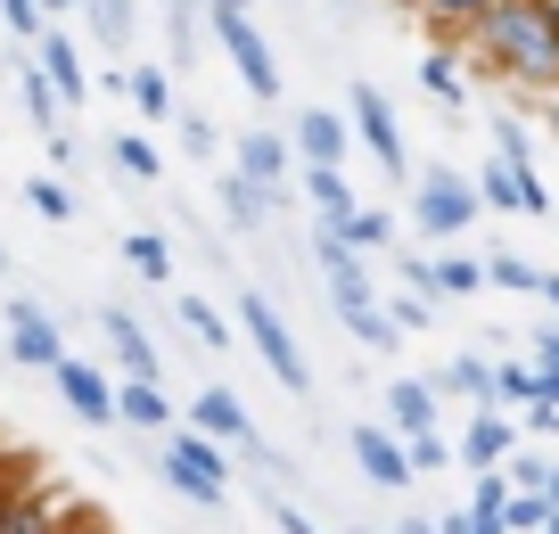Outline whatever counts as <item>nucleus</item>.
Returning <instances> with one entry per match:
<instances>
[{
    "instance_id": "19",
    "label": "nucleus",
    "mask_w": 559,
    "mask_h": 534,
    "mask_svg": "<svg viewBox=\"0 0 559 534\" xmlns=\"http://www.w3.org/2000/svg\"><path fill=\"white\" fill-rule=\"evenodd\" d=\"M123 99H132L148 123H165V116H174V83H165L157 67H132V74H123Z\"/></svg>"
},
{
    "instance_id": "51",
    "label": "nucleus",
    "mask_w": 559,
    "mask_h": 534,
    "mask_svg": "<svg viewBox=\"0 0 559 534\" xmlns=\"http://www.w3.org/2000/svg\"><path fill=\"white\" fill-rule=\"evenodd\" d=\"M510 9H526V0H510Z\"/></svg>"
},
{
    "instance_id": "43",
    "label": "nucleus",
    "mask_w": 559,
    "mask_h": 534,
    "mask_svg": "<svg viewBox=\"0 0 559 534\" xmlns=\"http://www.w3.org/2000/svg\"><path fill=\"white\" fill-rule=\"evenodd\" d=\"M17 477H25V461H0V518H9V501H17Z\"/></svg>"
},
{
    "instance_id": "25",
    "label": "nucleus",
    "mask_w": 559,
    "mask_h": 534,
    "mask_svg": "<svg viewBox=\"0 0 559 534\" xmlns=\"http://www.w3.org/2000/svg\"><path fill=\"white\" fill-rule=\"evenodd\" d=\"M58 116H67V107H58V91H50V83H41V74H34V67H25V123H34V132H41V140H50V132H58Z\"/></svg>"
},
{
    "instance_id": "3",
    "label": "nucleus",
    "mask_w": 559,
    "mask_h": 534,
    "mask_svg": "<svg viewBox=\"0 0 559 534\" xmlns=\"http://www.w3.org/2000/svg\"><path fill=\"white\" fill-rule=\"evenodd\" d=\"M486 41H493V58H510L519 74H551L559 67V34H551L543 9H493Z\"/></svg>"
},
{
    "instance_id": "30",
    "label": "nucleus",
    "mask_w": 559,
    "mask_h": 534,
    "mask_svg": "<svg viewBox=\"0 0 559 534\" xmlns=\"http://www.w3.org/2000/svg\"><path fill=\"white\" fill-rule=\"evenodd\" d=\"M330 239H346V247H386V239H395V223H386V214H354V223H337Z\"/></svg>"
},
{
    "instance_id": "11",
    "label": "nucleus",
    "mask_w": 559,
    "mask_h": 534,
    "mask_svg": "<svg viewBox=\"0 0 559 534\" xmlns=\"http://www.w3.org/2000/svg\"><path fill=\"white\" fill-rule=\"evenodd\" d=\"M346 444H354V461H362L370 477L386 485V494H403V485H412V461H403V444H395L386 428H354Z\"/></svg>"
},
{
    "instance_id": "32",
    "label": "nucleus",
    "mask_w": 559,
    "mask_h": 534,
    "mask_svg": "<svg viewBox=\"0 0 559 534\" xmlns=\"http://www.w3.org/2000/svg\"><path fill=\"white\" fill-rule=\"evenodd\" d=\"M502 526H519V534H543V526H551V501H543V494H519V501H502Z\"/></svg>"
},
{
    "instance_id": "38",
    "label": "nucleus",
    "mask_w": 559,
    "mask_h": 534,
    "mask_svg": "<svg viewBox=\"0 0 559 534\" xmlns=\"http://www.w3.org/2000/svg\"><path fill=\"white\" fill-rule=\"evenodd\" d=\"M510 485H519V494H543V485H551V468L526 452V461H510Z\"/></svg>"
},
{
    "instance_id": "20",
    "label": "nucleus",
    "mask_w": 559,
    "mask_h": 534,
    "mask_svg": "<svg viewBox=\"0 0 559 534\" xmlns=\"http://www.w3.org/2000/svg\"><path fill=\"white\" fill-rule=\"evenodd\" d=\"M297 149L313 156V165H337V156H346V123H337V116H321V107H313V116L297 123Z\"/></svg>"
},
{
    "instance_id": "24",
    "label": "nucleus",
    "mask_w": 559,
    "mask_h": 534,
    "mask_svg": "<svg viewBox=\"0 0 559 534\" xmlns=\"http://www.w3.org/2000/svg\"><path fill=\"white\" fill-rule=\"evenodd\" d=\"M0 534H58L50 494H17V501H9V518H0Z\"/></svg>"
},
{
    "instance_id": "46",
    "label": "nucleus",
    "mask_w": 559,
    "mask_h": 534,
    "mask_svg": "<svg viewBox=\"0 0 559 534\" xmlns=\"http://www.w3.org/2000/svg\"><path fill=\"white\" fill-rule=\"evenodd\" d=\"M543 501H551V510H559V468H551V485H543Z\"/></svg>"
},
{
    "instance_id": "49",
    "label": "nucleus",
    "mask_w": 559,
    "mask_h": 534,
    "mask_svg": "<svg viewBox=\"0 0 559 534\" xmlns=\"http://www.w3.org/2000/svg\"><path fill=\"white\" fill-rule=\"evenodd\" d=\"M403 534H437V526H419V518H412V526H403Z\"/></svg>"
},
{
    "instance_id": "9",
    "label": "nucleus",
    "mask_w": 559,
    "mask_h": 534,
    "mask_svg": "<svg viewBox=\"0 0 559 534\" xmlns=\"http://www.w3.org/2000/svg\"><path fill=\"white\" fill-rule=\"evenodd\" d=\"M50 379H58V395H67L74 412L91 419V428H107V419H116V387H107V379H99L91 363H74V354H67V363H58Z\"/></svg>"
},
{
    "instance_id": "42",
    "label": "nucleus",
    "mask_w": 559,
    "mask_h": 534,
    "mask_svg": "<svg viewBox=\"0 0 559 534\" xmlns=\"http://www.w3.org/2000/svg\"><path fill=\"white\" fill-rule=\"evenodd\" d=\"M403 461H412V468H444V444H437V436H412V452H403Z\"/></svg>"
},
{
    "instance_id": "6",
    "label": "nucleus",
    "mask_w": 559,
    "mask_h": 534,
    "mask_svg": "<svg viewBox=\"0 0 559 534\" xmlns=\"http://www.w3.org/2000/svg\"><path fill=\"white\" fill-rule=\"evenodd\" d=\"M190 419H198V436H206V444H239V452H263V444H255V419H247V403L230 395V387H198Z\"/></svg>"
},
{
    "instance_id": "45",
    "label": "nucleus",
    "mask_w": 559,
    "mask_h": 534,
    "mask_svg": "<svg viewBox=\"0 0 559 534\" xmlns=\"http://www.w3.org/2000/svg\"><path fill=\"white\" fill-rule=\"evenodd\" d=\"M535 296H551V305H559V280H535Z\"/></svg>"
},
{
    "instance_id": "35",
    "label": "nucleus",
    "mask_w": 559,
    "mask_h": 534,
    "mask_svg": "<svg viewBox=\"0 0 559 534\" xmlns=\"http://www.w3.org/2000/svg\"><path fill=\"white\" fill-rule=\"evenodd\" d=\"M493 395H510V403H535V370H493Z\"/></svg>"
},
{
    "instance_id": "34",
    "label": "nucleus",
    "mask_w": 559,
    "mask_h": 534,
    "mask_svg": "<svg viewBox=\"0 0 559 534\" xmlns=\"http://www.w3.org/2000/svg\"><path fill=\"white\" fill-rule=\"evenodd\" d=\"M444 387H453V395H493V370L486 363H453V370H444Z\"/></svg>"
},
{
    "instance_id": "14",
    "label": "nucleus",
    "mask_w": 559,
    "mask_h": 534,
    "mask_svg": "<svg viewBox=\"0 0 559 534\" xmlns=\"http://www.w3.org/2000/svg\"><path fill=\"white\" fill-rule=\"evenodd\" d=\"M386 412H395L403 436H428V428H437V395H428L419 379H395V387H386Z\"/></svg>"
},
{
    "instance_id": "28",
    "label": "nucleus",
    "mask_w": 559,
    "mask_h": 534,
    "mask_svg": "<svg viewBox=\"0 0 559 534\" xmlns=\"http://www.w3.org/2000/svg\"><path fill=\"white\" fill-rule=\"evenodd\" d=\"M461 452H469L477 468H493V461L510 452V428H502V419H477V428H469V444H461Z\"/></svg>"
},
{
    "instance_id": "40",
    "label": "nucleus",
    "mask_w": 559,
    "mask_h": 534,
    "mask_svg": "<svg viewBox=\"0 0 559 534\" xmlns=\"http://www.w3.org/2000/svg\"><path fill=\"white\" fill-rule=\"evenodd\" d=\"M386 329H428V305H419V296H395V312H386Z\"/></svg>"
},
{
    "instance_id": "21",
    "label": "nucleus",
    "mask_w": 559,
    "mask_h": 534,
    "mask_svg": "<svg viewBox=\"0 0 559 534\" xmlns=\"http://www.w3.org/2000/svg\"><path fill=\"white\" fill-rule=\"evenodd\" d=\"M116 419H132V428H174V403H165L157 387H116Z\"/></svg>"
},
{
    "instance_id": "13",
    "label": "nucleus",
    "mask_w": 559,
    "mask_h": 534,
    "mask_svg": "<svg viewBox=\"0 0 559 534\" xmlns=\"http://www.w3.org/2000/svg\"><path fill=\"white\" fill-rule=\"evenodd\" d=\"M34 74L58 91V107H74V99L91 91V83H83V58H74V41H67V34H41V67H34Z\"/></svg>"
},
{
    "instance_id": "17",
    "label": "nucleus",
    "mask_w": 559,
    "mask_h": 534,
    "mask_svg": "<svg viewBox=\"0 0 559 534\" xmlns=\"http://www.w3.org/2000/svg\"><path fill=\"white\" fill-rule=\"evenodd\" d=\"M123 263H132L140 280H157V288H174V247H165L157 230H123Z\"/></svg>"
},
{
    "instance_id": "41",
    "label": "nucleus",
    "mask_w": 559,
    "mask_h": 534,
    "mask_svg": "<svg viewBox=\"0 0 559 534\" xmlns=\"http://www.w3.org/2000/svg\"><path fill=\"white\" fill-rule=\"evenodd\" d=\"M181 140H190V156H214V123L206 116H181Z\"/></svg>"
},
{
    "instance_id": "47",
    "label": "nucleus",
    "mask_w": 559,
    "mask_h": 534,
    "mask_svg": "<svg viewBox=\"0 0 559 534\" xmlns=\"http://www.w3.org/2000/svg\"><path fill=\"white\" fill-rule=\"evenodd\" d=\"M34 9H83V0H34Z\"/></svg>"
},
{
    "instance_id": "23",
    "label": "nucleus",
    "mask_w": 559,
    "mask_h": 534,
    "mask_svg": "<svg viewBox=\"0 0 559 534\" xmlns=\"http://www.w3.org/2000/svg\"><path fill=\"white\" fill-rule=\"evenodd\" d=\"M263 206H272V198L255 190V181H239V173H223V214L239 230H263Z\"/></svg>"
},
{
    "instance_id": "1",
    "label": "nucleus",
    "mask_w": 559,
    "mask_h": 534,
    "mask_svg": "<svg viewBox=\"0 0 559 534\" xmlns=\"http://www.w3.org/2000/svg\"><path fill=\"white\" fill-rule=\"evenodd\" d=\"M165 485H174L181 501H198V510H223L230 468H223V452H214L198 428H174V444H165Z\"/></svg>"
},
{
    "instance_id": "37",
    "label": "nucleus",
    "mask_w": 559,
    "mask_h": 534,
    "mask_svg": "<svg viewBox=\"0 0 559 534\" xmlns=\"http://www.w3.org/2000/svg\"><path fill=\"white\" fill-rule=\"evenodd\" d=\"M486 272H493V280H502V288H535V263H519V256H493V263H486Z\"/></svg>"
},
{
    "instance_id": "4",
    "label": "nucleus",
    "mask_w": 559,
    "mask_h": 534,
    "mask_svg": "<svg viewBox=\"0 0 559 534\" xmlns=\"http://www.w3.org/2000/svg\"><path fill=\"white\" fill-rule=\"evenodd\" d=\"M0 312H9V354H17L25 370H58L67 363V337H58V321L34 305V296H9Z\"/></svg>"
},
{
    "instance_id": "39",
    "label": "nucleus",
    "mask_w": 559,
    "mask_h": 534,
    "mask_svg": "<svg viewBox=\"0 0 559 534\" xmlns=\"http://www.w3.org/2000/svg\"><path fill=\"white\" fill-rule=\"evenodd\" d=\"M272 526H280V534H321V526H313V518H305V510H297V501H280V494H272Z\"/></svg>"
},
{
    "instance_id": "33",
    "label": "nucleus",
    "mask_w": 559,
    "mask_h": 534,
    "mask_svg": "<svg viewBox=\"0 0 559 534\" xmlns=\"http://www.w3.org/2000/svg\"><path fill=\"white\" fill-rule=\"evenodd\" d=\"M0 17H9V34H17V41H41V34H50L34 0H0Z\"/></svg>"
},
{
    "instance_id": "27",
    "label": "nucleus",
    "mask_w": 559,
    "mask_h": 534,
    "mask_svg": "<svg viewBox=\"0 0 559 534\" xmlns=\"http://www.w3.org/2000/svg\"><path fill=\"white\" fill-rule=\"evenodd\" d=\"M477 280H486V263H469V256H444V263H428V288H453V296H469Z\"/></svg>"
},
{
    "instance_id": "48",
    "label": "nucleus",
    "mask_w": 559,
    "mask_h": 534,
    "mask_svg": "<svg viewBox=\"0 0 559 534\" xmlns=\"http://www.w3.org/2000/svg\"><path fill=\"white\" fill-rule=\"evenodd\" d=\"M174 9H181V17H198V9H206V0H174Z\"/></svg>"
},
{
    "instance_id": "29",
    "label": "nucleus",
    "mask_w": 559,
    "mask_h": 534,
    "mask_svg": "<svg viewBox=\"0 0 559 534\" xmlns=\"http://www.w3.org/2000/svg\"><path fill=\"white\" fill-rule=\"evenodd\" d=\"M25 206H34V214H50V223H74V198L58 190V181H41V173L25 181Z\"/></svg>"
},
{
    "instance_id": "36",
    "label": "nucleus",
    "mask_w": 559,
    "mask_h": 534,
    "mask_svg": "<svg viewBox=\"0 0 559 534\" xmlns=\"http://www.w3.org/2000/svg\"><path fill=\"white\" fill-rule=\"evenodd\" d=\"M419 83L437 91V99H461V74H453V67H444V58H428V67H419Z\"/></svg>"
},
{
    "instance_id": "10",
    "label": "nucleus",
    "mask_w": 559,
    "mask_h": 534,
    "mask_svg": "<svg viewBox=\"0 0 559 534\" xmlns=\"http://www.w3.org/2000/svg\"><path fill=\"white\" fill-rule=\"evenodd\" d=\"M239 181H255L263 198H280V181H288V140H272V132H239Z\"/></svg>"
},
{
    "instance_id": "31",
    "label": "nucleus",
    "mask_w": 559,
    "mask_h": 534,
    "mask_svg": "<svg viewBox=\"0 0 559 534\" xmlns=\"http://www.w3.org/2000/svg\"><path fill=\"white\" fill-rule=\"evenodd\" d=\"M174 312H181V321H190V329H198L206 345H230V329L214 321V305H206V296H174Z\"/></svg>"
},
{
    "instance_id": "7",
    "label": "nucleus",
    "mask_w": 559,
    "mask_h": 534,
    "mask_svg": "<svg viewBox=\"0 0 559 534\" xmlns=\"http://www.w3.org/2000/svg\"><path fill=\"white\" fill-rule=\"evenodd\" d=\"M99 329H107V345L123 354V387H157L165 363H157V345H148V329H140L132 312H116V305L99 312Z\"/></svg>"
},
{
    "instance_id": "50",
    "label": "nucleus",
    "mask_w": 559,
    "mask_h": 534,
    "mask_svg": "<svg viewBox=\"0 0 559 534\" xmlns=\"http://www.w3.org/2000/svg\"><path fill=\"white\" fill-rule=\"evenodd\" d=\"M0 263H9V247H0Z\"/></svg>"
},
{
    "instance_id": "2",
    "label": "nucleus",
    "mask_w": 559,
    "mask_h": 534,
    "mask_svg": "<svg viewBox=\"0 0 559 534\" xmlns=\"http://www.w3.org/2000/svg\"><path fill=\"white\" fill-rule=\"evenodd\" d=\"M239 321H247V337H255V354L272 363V379L288 387V395H313V370H305V354H297V337H288V321L272 312V296L239 288Z\"/></svg>"
},
{
    "instance_id": "15",
    "label": "nucleus",
    "mask_w": 559,
    "mask_h": 534,
    "mask_svg": "<svg viewBox=\"0 0 559 534\" xmlns=\"http://www.w3.org/2000/svg\"><path fill=\"white\" fill-rule=\"evenodd\" d=\"M305 190H313V206L330 214V230L362 214V206H354V190H346V173H337V165H305Z\"/></svg>"
},
{
    "instance_id": "18",
    "label": "nucleus",
    "mask_w": 559,
    "mask_h": 534,
    "mask_svg": "<svg viewBox=\"0 0 559 534\" xmlns=\"http://www.w3.org/2000/svg\"><path fill=\"white\" fill-rule=\"evenodd\" d=\"M91 9V34L107 41V50H123V41L140 34V0H83Z\"/></svg>"
},
{
    "instance_id": "8",
    "label": "nucleus",
    "mask_w": 559,
    "mask_h": 534,
    "mask_svg": "<svg viewBox=\"0 0 559 534\" xmlns=\"http://www.w3.org/2000/svg\"><path fill=\"white\" fill-rule=\"evenodd\" d=\"M346 99H354V132L370 140V156H379L386 173H403V132H395V116H386V99H379L370 83H354Z\"/></svg>"
},
{
    "instance_id": "16",
    "label": "nucleus",
    "mask_w": 559,
    "mask_h": 534,
    "mask_svg": "<svg viewBox=\"0 0 559 534\" xmlns=\"http://www.w3.org/2000/svg\"><path fill=\"white\" fill-rule=\"evenodd\" d=\"M313 256H321V272H330V296H370V280H362V263H354L346 239H330V230H321Z\"/></svg>"
},
{
    "instance_id": "5",
    "label": "nucleus",
    "mask_w": 559,
    "mask_h": 534,
    "mask_svg": "<svg viewBox=\"0 0 559 534\" xmlns=\"http://www.w3.org/2000/svg\"><path fill=\"white\" fill-rule=\"evenodd\" d=\"M214 34H223V50H230V67L247 74V91L255 99H280V58L263 50V34L239 17V9H214Z\"/></svg>"
},
{
    "instance_id": "26",
    "label": "nucleus",
    "mask_w": 559,
    "mask_h": 534,
    "mask_svg": "<svg viewBox=\"0 0 559 534\" xmlns=\"http://www.w3.org/2000/svg\"><path fill=\"white\" fill-rule=\"evenodd\" d=\"M107 149H116V165L132 173V181H157V173H165V165H157V149H148V140H140V132H116V140H107Z\"/></svg>"
},
{
    "instance_id": "22",
    "label": "nucleus",
    "mask_w": 559,
    "mask_h": 534,
    "mask_svg": "<svg viewBox=\"0 0 559 534\" xmlns=\"http://www.w3.org/2000/svg\"><path fill=\"white\" fill-rule=\"evenodd\" d=\"M337 321H346V329H354L362 345H379V354L395 345V329H386V312L370 305V296H337Z\"/></svg>"
},
{
    "instance_id": "12",
    "label": "nucleus",
    "mask_w": 559,
    "mask_h": 534,
    "mask_svg": "<svg viewBox=\"0 0 559 534\" xmlns=\"http://www.w3.org/2000/svg\"><path fill=\"white\" fill-rule=\"evenodd\" d=\"M469 214H477V198L461 190L453 173H437V181H419V223H428V230H469Z\"/></svg>"
},
{
    "instance_id": "44",
    "label": "nucleus",
    "mask_w": 559,
    "mask_h": 534,
    "mask_svg": "<svg viewBox=\"0 0 559 534\" xmlns=\"http://www.w3.org/2000/svg\"><path fill=\"white\" fill-rule=\"evenodd\" d=\"M419 9H444V17H469L477 0H419Z\"/></svg>"
}]
</instances>
